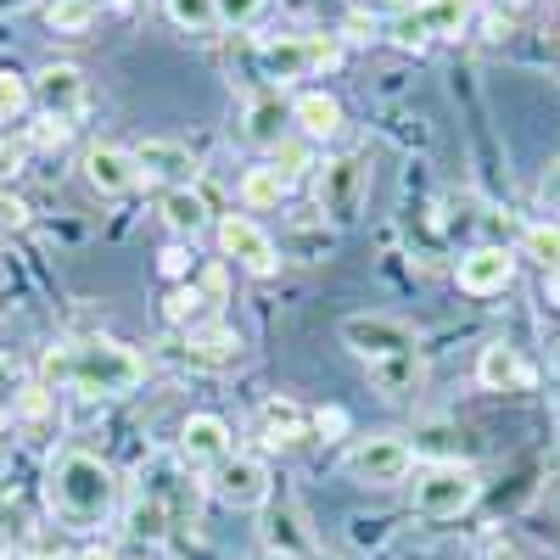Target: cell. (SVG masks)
<instances>
[{
    "instance_id": "obj_38",
    "label": "cell",
    "mask_w": 560,
    "mask_h": 560,
    "mask_svg": "<svg viewBox=\"0 0 560 560\" xmlns=\"http://www.w3.org/2000/svg\"><path fill=\"white\" fill-rule=\"evenodd\" d=\"M253 560H303V555H280V549H264V555H253Z\"/></svg>"
},
{
    "instance_id": "obj_8",
    "label": "cell",
    "mask_w": 560,
    "mask_h": 560,
    "mask_svg": "<svg viewBox=\"0 0 560 560\" xmlns=\"http://www.w3.org/2000/svg\"><path fill=\"white\" fill-rule=\"evenodd\" d=\"M258 62H264L269 79L292 84V79H303V73H314V68H331V62H337V39H298V34L264 39V45H258Z\"/></svg>"
},
{
    "instance_id": "obj_12",
    "label": "cell",
    "mask_w": 560,
    "mask_h": 560,
    "mask_svg": "<svg viewBox=\"0 0 560 560\" xmlns=\"http://www.w3.org/2000/svg\"><path fill=\"white\" fill-rule=\"evenodd\" d=\"M208 482H213V493H219L224 504H236V510H253V504L269 499V471H264L258 454H230Z\"/></svg>"
},
{
    "instance_id": "obj_16",
    "label": "cell",
    "mask_w": 560,
    "mask_h": 560,
    "mask_svg": "<svg viewBox=\"0 0 560 560\" xmlns=\"http://www.w3.org/2000/svg\"><path fill=\"white\" fill-rule=\"evenodd\" d=\"M135 168H140V179H168V191H174V185H191L197 158L185 152L179 140H140V147H135Z\"/></svg>"
},
{
    "instance_id": "obj_40",
    "label": "cell",
    "mask_w": 560,
    "mask_h": 560,
    "mask_svg": "<svg viewBox=\"0 0 560 560\" xmlns=\"http://www.w3.org/2000/svg\"><path fill=\"white\" fill-rule=\"evenodd\" d=\"M45 560H68V555H45Z\"/></svg>"
},
{
    "instance_id": "obj_10",
    "label": "cell",
    "mask_w": 560,
    "mask_h": 560,
    "mask_svg": "<svg viewBox=\"0 0 560 560\" xmlns=\"http://www.w3.org/2000/svg\"><path fill=\"white\" fill-rule=\"evenodd\" d=\"M230 459V427L219 415H191L179 427V465L185 471H219Z\"/></svg>"
},
{
    "instance_id": "obj_9",
    "label": "cell",
    "mask_w": 560,
    "mask_h": 560,
    "mask_svg": "<svg viewBox=\"0 0 560 560\" xmlns=\"http://www.w3.org/2000/svg\"><path fill=\"white\" fill-rule=\"evenodd\" d=\"M219 247H224V258H236L247 275H275L280 269V253L269 242V230L258 219H247V213H224L219 219Z\"/></svg>"
},
{
    "instance_id": "obj_1",
    "label": "cell",
    "mask_w": 560,
    "mask_h": 560,
    "mask_svg": "<svg viewBox=\"0 0 560 560\" xmlns=\"http://www.w3.org/2000/svg\"><path fill=\"white\" fill-rule=\"evenodd\" d=\"M39 376L45 387H73L84 398H124L147 382V359L124 342L107 337H90V342H62V348H45L39 359Z\"/></svg>"
},
{
    "instance_id": "obj_17",
    "label": "cell",
    "mask_w": 560,
    "mask_h": 560,
    "mask_svg": "<svg viewBox=\"0 0 560 560\" xmlns=\"http://www.w3.org/2000/svg\"><path fill=\"white\" fill-rule=\"evenodd\" d=\"M292 124L308 140H331L342 129V102L331 96V90H303V96L292 102Z\"/></svg>"
},
{
    "instance_id": "obj_5",
    "label": "cell",
    "mask_w": 560,
    "mask_h": 560,
    "mask_svg": "<svg viewBox=\"0 0 560 560\" xmlns=\"http://www.w3.org/2000/svg\"><path fill=\"white\" fill-rule=\"evenodd\" d=\"M471 18V0H415L387 23L393 45H427V39H454Z\"/></svg>"
},
{
    "instance_id": "obj_19",
    "label": "cell",
    "mask_w": 560,
    "mask_h": 560,
    "mask_svg": "<svg viewBox=\"0 0 560 560\" xmlns=\"http://www.w3.org/2000/svg\"><path fill=\"white\" fill-rule=\"evenodd\" d=\"M258 420H264V438H269L275 448H292V443L308 438V415H303L298 398H269V404L258 409Z\"/></svg>"
},
{
    "instance_id": "obj_41",
    "label": "cell",
    "mask_w": 560,
    "mask_h": 560,
    "mask_svg": "<svg viewBox=\"0 0 560 560\" xmlns=\"http://www.w3.org/2000/svg\"><path fill=\"white\" fill-rule=\"evenodd\" d=\"M7 560H12V555H7Z\"/></svg>"
},
{
    "instance_id": "obj_23",
    "label": "cell",
    "mask_w": 560,
    "mask_h": 560,
    "mask_svg": "<svg viewBox=\"0 0 560 560\" xmlns=\"http://www.w3.org/2000/svg\"><path fill=\"white\" fill-rule=\"evenodd\" d=\"M213 292H208V280L202 287H179V292H168V303H163V314H168V325H185V331H191V325H202L208 314H213Z\"/></svg>"
},
{
    "instance_id": "obj_30",
    "label": "cell",
    "mask_w": 560,
    "mask_h": 560,
    "mask_svg": "<svg viewBox=\"0 0 560 560\" xmlns=\"http://www.w3.org/2000/svg\"><path fill=\"white\" fill-rule=\"evenodd\" d=\"M527 253L555 275V269H560V230H555V224H533V230H527Z\"/></svg>"
},
{
    "instance_id": "obj_33",
    "label": "cell",
    "mask_w": 560,
    "mask_h": 560,
    "mask_svg": "<svg viewBox=\"0 0 560 560\" xmlns=\"http://www.w3.org/2000/svg\"><path fill=\"white\" fill-rule=\"evenodd\" d=\"M28 224V202L12 197V191H0V230H23Z\"/></svg>"
},
{
    "instance_id": "obj_7",
    "label": "cell",
    "mask_w": 560,
    "mask_h": 560,
    "mask_svg": "<svg viewBox=\"0 0 560 560\" xmlns=\"http://www.w3.org/2000/svg\"><path fill=\"white\" fill-rule=\"evenodd\" d=\"M409 471H415V454H409L404 438H364L348 454V477L364 482V488H398Z\"/></svg>"
},
{
    "instance_id": "obj_22",
    "label": "cell",
    "mask_w": 560,
    "mask_h": 560,
    "mask_svg": "<svg viewBox=\"0 0 560 560\" xmlns=\"http://www.w3.org/2000/svg\"><path fill=\"white\" fill-rule=\"evenodd\" d=\"M242 135L253 140V147H280V135H287V113H280V96H258V102L247 107Z\"/></svg>"
},
{
    "instance_id": "obj_2",
    "label": "cell",
    "mask_w": 560,
    "mask_h": 560,
    "mask_svg": "<svg viewBox=\"0 0 560 560\" xmlns=\"http://www.w3.org/2000/svg\"><path fill=\"white\" fill-rule=\"evenodd\" d=\"M113 471L102 454L90 448H62L51 459V477H45V504H51V516L62 527H102L107 510H113Z\"/></svg>"
},
{
    "instance_id": "obj_27",
    "label": "cell",
    "mask_w": 560,
    "mask_h": 560,
    "mask_svg": "<svg viewBox=\"0 0 560 560\" xmlns=\"http://www.w3.org/2000/svg\"><path fill=\"white\" fill-rule=\"evenodd\" d=\"M12 415L23 420V427H45V420H51V387H45V382L18 387L12 393Z\"/></svg>"
},
{
    "instance_id": "obj_35",
    "label": "cell",
    "mask_w": 560,
    "mask_h": 560,
    "mask_svg": "<svg viewBox=\"0 0 560 560\" xmlns=\"http://www.w3.org/2000/svg\"><path fill=\"white\" fill-rule=\"evenodd\" d=\"M493 7H499V12H504V23H510V18H516V12H527L533 0H493Z\"/></svg>"
},
{
    "instance_id": "obj_3",
    "label": "cell",
    "mask_w": 560,
    "mask_h": 560,
    "mask_svg": "<svg viewBox=\"0 0 560 560\" xmlns=\"http://www.w3.org/2000/svg\"><path fill=\"white\" fill-rule=\"evenodd\" d=\"M482 482L471 465H459V459H438V465H420L415 471V516H427V522H454L465 516V510L477 504Z\"/></svg>"
},
{
    "instance_id": "obj_20",
    "label": "cell",
    "mask_w": 560,
    "mask_h": 560,
    "mask_svg": "<svg viewBox=\"0 0 560 560\" xmlns=\"http://www.w3.org/2000/svg\"><path fill=\"white\" fill-rule=\"evenodd\" d=\"M236 348H242V337L219 319H202L185 331V359H197V364H224V359H236Z\"/></svg>"
},
{
    "instance_id": "obj_11",
    "label": "cell",
    "mask_w": 560,
    "mask_h": 560,
    "mask_svg": "<svg viewBox=\"0 0 560 560\" xmlns=\"http://www.w3.org/2000/svg\"><path fill=\"white\" fill-rule=\"evenodd\" d=\"M454 280H459V292H471V298H493L516 280V253L510 247H471L454 264Z\"/></svg>"
},
{
    "instance_id": "obj_36",
    "label": "cell",
    "mask_w": 560,
    "mask_h": 560,
    "mask_svg": "<svg viewBox=\"0 0 560 560\" xmlns=\"http://www.w3.org/2000/svg\"><path fill=\"white\" fill-rule=\"evenodd\" d=\"M79 560H118V555H113V549H84Z\"/></svg>"
},
{
    "instance_id": "obj_13",
    "label": "cell",
    "mask_w": 560,
    "mask_h": 560,
    "mask_svg": "<svg viewBox=\"0 0 560 560\" xmlns=\"http://www.w3.org/2000/svg\"><path fill=\"white\" fill-rule=\"evenodd\" d=\"M28 90L39 96V107L45 113H57V118H79L84 113V73L73 68V62H51V68H39L34 79H28Z\"/></svg>"
},
{
    "instance_id": "obj_28",
    "label": "cell",
    "mask_w": 560,
    "mask_h": 560,
    "mask_svg": "<svg viewBox=\"0 0 560 560\" xmlns=\"http://www.w3.org/2000/svg\"><path fill=\"white\" fill-rule=\"evenodd\" d=\"M28 79L23 73H12V68H0V124H12V118H23V107H28Z\"/></svg>"
},
{
    "instance_id": "obj_25",
    "label": "cell",
    "mask_w": 560,
    "mask_h": 560,
    "mask_svg": "<svg viewBox=\"0 0 560 560\" xmlns=\"http://www.w3.org/2000/svg\"><path fill=\"white\" fill-rule=\"evenodd\" d=\"M415 376H420V364H415V353H398V359H382V364H370V382H376L382 393H409L415 387Z\"/></svg>"
},
{
    "instance_id": "obj_32",
    "label": "cell",
    "mask_w": 560,
    "mask_h": 560,
    "mask_svg": "<svg viewBox=\"0 0 560 560\" xmlns=\"http://www.w3.org/2000/svg\"><path fill=\"white\" fill-rule=\"evenodd\" d=\"M308 427H314L319 438H342V432H348V409H314Z\"/></svg>"
},
{
    "instance_id": "obj_24",
    "label": "cell",
    "mask_w": 560,
    "mask_h": 560,
    "mask_svg": "<svg viewBox=\"0 0 560 560\" xmlns=\"http://www.w3.org/2000/svg\"><path fill=\"white\" fill-rule=\"evenodd\" d=\"M163 12L185 34H213L219 28V7H213V0H163Z\"/></svg>"
},
{
    "instance_id": "obj_31",
    "label": "cell",
    "mask_w": 560,
    "mask_h": 560,
    "mask_svg": "<svg viewBox=\"0 0 560 560\" xmlns=\"http://www.w3.org/2000/svg\"><path fill=\"white\" fill-rule=\"evenodd\" d=\"M213 7H219V28H247V23H258L264 0H213Z\"/></svg>"
},
{
    "instance_id": "obj_15",
    "label": "cell",
    "mask_w": 560,
    "mask_h": 560,
    "mask_svg": "<svg viewBox=\"0 0 560 560\" xmlns=\"http://www.w3.org/2000/svg\"><path fill=\"white\" fill-rule=\"evenodd\" d=\"M84 179H90V191H102V197H129L135 185H140L135 152H118V147H90V152H84Z\"/></svg>"
},
{
    "instance_id": "obj_14",
    "label": "cell",
    "mask_w": 560,
    "mask_h": 560,
    "mask_svg": "<svg viewBox=\"0 0 560 560\" xmlns=\"http://www.w3.org/2000/svg\"><path fill=\"white\" fill-rule=\"evenodd\" d=\"M477 382L488 387V393H527L533 382H538V370L510 348V342H488L482 353H477Z\"/></svg>"
},
{
    "instance_id": "obj_34",
    "label": "cell",
    "mask_w": 560,
    "mask_h": 560,
    "mask_svg": "<svg viewBox=\"0 0 560 560\" xmlns=\"http://www.w3.org/2000/svg\"><path fill=\"white\" fill-rule=\"evenodd\" d=\"M185 269H191V258H185V247H168V253H163V275H168V280H179Z\"/></svg>"
},
{
    "instance_id": "obj_37",
    "label": "cell",
    "mask_w": 560,
    "mask_h": 560,
    "mask_svg": "<svg viewBox=\"0 0 560 560\" xmlns=\"http://www.w3.org/2000/svg\"><path fill=\"white\" fill-rule=\"evenodd\" d=\"M549 303H555V308H560V269H555V275H549Z\"/></svg>"
},
{
    "instance_id": "obj_21",
    "label": "cell",
    "mask_w": 560,
    "mask_h": 560,
    "mask_svg": "<svg viewBox=\"0 0 560 560\" xmlns=\"http://www.w3.org/2000/svg\"><path fill=\"white\" fill-rule=\"evenodd\" d=\"M163 219H168V230H179V236H197V230L208 224V197L191 191V185H174V191H163Z\"/></svg>"
},
{
    "instance_id": "obj_29",
    "label": "cell",
    "mask_w": 560,
    "mask_h": 560,
    "mask_svg": "<svg viewBox=\"0 0 560 560\" xmlns=\"http://www.w3.org/2000/svg\"><path fill=\"white\" fill-rule=\"evenodd\" d=\"M68 135H73V124H68V118H57V113H39V118H34V129H28V147L51 152V147H68Z\"/></svg>"
},
{
    "instance_id": "obj_4",
    "label": "cell",
    "mask_w": 560,
    "mask_h": 560,
    "mask_svg": "<svg viewBox=\"0 0 560 560\" xmlns=\"http://www.w3.org/2000/svg\"><path fill=\"white\" fill-rule=\"evenodd\" d=\"M364 185H370V174H364V158H353V152L319 163V174H314L319 213L331 219V224H353L359 208H364Z\"/></svg>"
},
{
    "instance_id": "obj_6",
    "label": "cell",
    "mask_w": 560,
    "mask_h": 560,
    "mask_svg": "<svg viewBox=\"0 0 560 560\" xmlns=\"http://www.w3.org/2000/svg\"><path fill=\"white\" fill-rule=\"evenodd\" d=\"M342 342H348L364 364L415 353V331H409L404 319H387V314H348V319H342Z\"/></svg>"
},
{
    "instance_id": "obj_18",
    "label": "cell",
    "mask_w": 560,
    "mask_h": 560,
    "mask_svg": "<svg viewBox=\"0 0 560 560\" xmlns=\"http://www.w3.org/2000/svg\"><path fill=\"white\" fill-rule=\"evenodd\" d=\"M292 197V168H280V163H253L242 174V202L247 208H280Z\"/></svg>"
},
{
    "instance_id": "obj_26",
    "label": "cell",
    "mask_w": 560,
    "mask_h": 560,
    "mask_svg": "<svg viewBox=\"0 0 560 560\" xmlns=\"http://www.w3.org/2000/svg\"><path fill=\"white\" fill-rule=\"evenodd\" d=\"M45 23H51L57 34H84L90 23H96V0H51V7H45Z\"/></svg>"
},
{
    "instance_id": "obj_39",
    "label": "cell",
    "mask_w": 560,
    "mask_h": 560,
    "mask_svg": "<svg viewBox=\"0 0 560 560\" xmlns=\"http://www.w3.org/2000/svg\"><path fill=\"white\" fill-rule=\"evenodd\" d=\"M12 427V404H0V432H7Z\"/></svg>"
}]
</instances>
